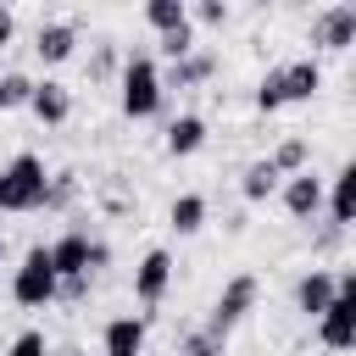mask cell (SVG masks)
Here are the masks:
<instances>
[{
    "mask_svg": "<svg viewBox=\"0 0 356 356\" xmlns=\"http://www.w3.org/2000/svg\"><path fill=\"white\" fill-rule=\"evenodd\" d=\"M278 195H284V211L295 217V222H312L317 211H323V178L306 167V172H295V178H284L278 184Z\"/></svg>",
    "mask_w": 356,
    "mask_h": 356,
    "instance_id": "9c48e42d",
    "label": "cell"
},
{
    "mask_svg": "<svg viewBox=\"0 0 356 356\" xmlns=\"http://www.w3.org/2000/svg\"><path fill=\"white\" fill-rule=\"evenodd\" d=\"M278 106H284V78H278V67H267L256 83V111H278Z\"/></svg>",
    "mask_w": 356,
    "mask_h": 356,
    "instance_id": "4316f807",
    "label": "cell"
},
{
    "mask_svg": "<svg viewBox=\"0 0 356 356\" xmlns=\"http://www.w3.org/2000/svg\"><path fill=\"white\" fill-rule=\"evenodd\" d=\"M167 156H195L200 145H206V117L200 111H178L172 122H167Z\"/></svg>",
    "mask_w": 356,
    "mask_h": 356,
    "instance_id": "e0dca14e",
    "label": "cell"
},
{
    "mask_svg": "<svg viewBox=\"0 0 356 356\" xmlns=\"http://www.w3.org/2000/svg\"><path fill=\"white\" fill-rule=\"evenodd\" d=\"M306 156H312V150H306V139H300V134H289V139H278V145H273V156H267V161H273V172H278V178H295V172H306Z\"/></svg>",
    "mask_w": 356,
    "mask_h": 356,
    "instance_id": "ffe728a7",
    "label": "cell"
},
{
    "mask_svg": "<svg viewBox=\"0 0 356 356\" xmlns=\"http://www.w3.org/2000/svg\"><path fill=\"white\" fill-rule=\"evenodd\" d=\"M95 356H100V350H95Z\"/></svg>",
    "mask_w": 356,
    "mask_h": 356,
    "instance_id": "e575fe53",
    "label": "cell"
},
{
    "mask_svg": "<svg viewBox=\"0 0 356 356\" xmlns=\"http://www.w3.org/2000/svg\"><path fill=\"white\" fill-rule=\"evenodd\" d=\"M117 67H122V56H117V44H111V39L89 50V83H106V78H111Z\"/></svg>",
    "mask_w": 356,
    "mask_h": 356,
    "instance_id": "484cf974",
    "label": "cell"
},
{
    "mask_svg": "<svg viewBox=\"0 0 356 356\" xmlns=\"http://www.w3.org/2000/svg\"><path fill=\"white\" fill-rule=\"evenodd\" d=\"M0 256H6V228H0Z\"/></svg>",
    "mask_w": 356,
    "mask_h": 356,
    "instance_id": "836d02e7",
    "label": "cell"
},
{
    "mask_svg": "<svg viewBox=\"0 0 356 356\" xmlns=\"http://www.w3.org/2000/svg\"><path fill=\"white\" fill-rule=\"evenodd\" d=\"M56 267H50V250L44 245H33L28 256H22V267L11 273V300L17 306H50L56 300Z\"/></svg>",
    "mask_w": 356,
    "mask_h": 356,
    "instance_id": "5b68a950",
    "label": "cell"
},
{
    "mask_svg": "<svg viewBox=\"0 0 356 356\" xmlns=\"http://www.w3.org/2000/svg\"><path fill=\"white\" fill-rule=\"evenodd\" d=\"M339 239H345V228H334V222H323V228H317V239H312V245H317V250H323V256H328V250H339Z\"/></svg>",
    "mask_w": 356,
    "mask_h": 356,
    "instance_id": "4dcf8cb0",
    "label": "cell"
},
{
    "mask_svg": "<svg viewBox=\"0 0 356 356\" xmlns=\"http://www.w3.org/2000/svg\"><path fill=\"white\" fill-rule=\"evenodd\" d=\"M44 250H50V267H56V278H83V273H89V234H83V228H67V234H56Z\"/></svg>",
    "mask_w": 356,
    "mask_h": 356,
    "instance_id": "8fae6325",
    "label": "cell"
},
{
    "mask_svg": "<svg viewBox=\"0 0 356 356\" xmlns=\"http://www.w3.org/2000/svg\"><path fill=\"white\" fill-rule=\"evenodd\" d=\"M106 261H111V245L106 239H89V273H100Z\"/></svg>",
    "mask_w": 356,
    "mask_h": 356,
    "instance_id": "1f68e13d",
    "label": "cell"
},
{
    "mask_svg": "<svg viewBox=\"0 0 356 356\" xmlns=\"http://www.w3.org/2000/svg\"><path fill=\"white\" fill-rule=\"evenodd\" d=\"M28 95H33V78L28 72H0V111L28 106Z\"/></svg>",
    "mask_w": 356,
    "mask_h": 356,
    "instance_id": "603a6c76",
    "label": "cell"
},
{
    "mask_svg": "<svg viewBox=\"0 0 356 356\" xmlns=\"http://www.w3.org/2000/svg\"><path fill=\"white\" fill-rule=\"evenodd\" d=\"M145 22L156 33H172V28L189 22V0H145Z\"/></svg>",
    "mask_w": 356,
    "mask_h": 356,
    "instance_id": "44dd1931",
    "label": "cell"
},
{
    "mask_svg": "<svg viewBox=\"0 0 356 356\" xmlns=\"http://www.w3.org/2000/svg\"><path fill=\"white\" fill-rule=\"evenodd\" d=\"M28 111H33L39 122H50V128H61V122L72 117V89H67V83H56V78H33V95H28Z\"/></svg>",
    "mask_w": 356,
    "mask_h": 356,
    "instance_id": "7c38bea8",
    "label": "cell"
},
{
    "mask_svg": "<svg viewBox=\"0 0 356 356\" xmlns=\"http://www.w3.org/2000/svg\"><path fill=\"white\" fill-rule=\"evenodd\" d=\"M72 50H78V28H72L67 17H50V22L33 28V56H39L44 67H61Z\"/></svg>",
    "mask_w": 356,
    "mask_h": 356,
    "instance_id": "30bf717a",
    "label": "cell"
},
{
    "mask_svg": "<svg viewBox=\"0 0 356 356\" xmlns=\"http://www.w3.org/2000/svg\"><path fill=\"white\" fill-rule=\"evenodd\" d=\"M312 44L317 50H350L356 44V0H334L312 17Z\"/></svg>",
    "mask_w": 356,
    "mask_h": 356,
    "instance_id": "8992f818",
    "label": "cell"
},
{
    "mask_svg": "<svg viewBox=\"0 0 356 356\" xmlns=\"http://www.w3.org/2000/svg\"><path fill=\"white\" fill-rule=\"evenodd\" d=\"M178 356H228V339H217V334L195 328V334H184V339H178Z\"/></svg>",
    "mask_w": 356,
    "mask_h": 356,
    "instance_id": "cb8c5ba5",
    "label": "cell"
},
{
    "mask_svg": "<svg viewBox=\"0 0 356 356\" xmlns=\"http://www.w3.org/2000/svg\"><path fill=\"white\" fill-rule=\"evenodd\" d=\"M323 206H328V222L334 228H350L356 222V167L350 161L334 172V184H323Z\"/></svg>",
    "mask_w": 356,
    "mask_h": 356,
    "instance_id": "4fadbf2b",
    "label": "cell"
},
{
    "mask_svg": "<svg viewBox=\"0 0 356 356\" xmlns=\"http://www.w3.org/2000/svg\"><path fill=\"white\" fill-rule=\"evenodd\" d=\"M167 228H172V234H200V228H206V195H195V189L178 195V200L167 206Z\"/></svg>",
    "mask_w": 356,
    "mask_h": 356,
    "instance_id": "d6986e66",
    "label": "cell"
},
{
    "mask_svg": "<svg viewBox=\"0 0 356 356\" xmlns=\"http://www.w3.org/2000/svg\"><path fill=\"white\" fill-rule=\"evenodd\" d=\"M83 295H89V273H83V278H61V284H56V300H83Z\"/></svg>",
    "mask_w": 356,
    "mask_h": 356,
    "instance_id": "f546056e",
    "label": "cell"
},
{
    "mask_svg": "<svg viewBox=\"0 0 356 356\" xmlns=\"http://www.w3.org/2000/svg\"><path fill=\"white\" fill-rule=\"evenodd\" d=\"M17 39V17H11V6H0V50Z\"/></svg>",
    "mask_w": 356,
    "mask_h": 356,
    "instance_id": "d6a6232c",
    "label": "cell"
},
{
    "mask_svg": "<svg viewBox=\"0 0 356 356\" xmlns=\"http://www.w3.org/2000/svg\"><path fill=\"white\" fill-rule=\"evenodd\" d=\"M256 295H261V284H256L250 273H234V278H228V284L217 289L211 312H206V334L228 339V334H234V323H245V317L256 312Z\"/></svg>",
    "mask_w": 356,
    "mask_h": 356,
    "instance_id": "277c9868",
    "label": "cell"
},
{
    "mask_svg": "<svg viewBox=\"0 0 356 356\" xmlns=\"http://www.w3.org/2000/svg\"><path fill=\"white\" fill-rule=\"evenodd\" d=\"M317 339H323V350H334V356H345V350L356 345V273H350V267H339V295H334L328 312L317 317Z\"/></svg>",
    "mask_w": 356,
    "mask_h": 356,
    "instance_id": "3957f363",
    "label": "cell"
},
{
    "mask_svg": "<svg viewBox=\"0 0 356 356\" xmlns=\"http://www.w3.org/2000/svg\"><path fill=\"white\" fill-rule=\"evenodd\" d=\"M44 184H50L44 156L17 150V156L0 167V211H39V206H44Z\"/></svg>",
    "mask_w": 356,
    "mask_h": 356,
    "instance_id": "6da1fadb",
    "label": "cell"
},
{
    "mask_svg": "<svg viewBox=\"0 0 356 356\" xmlns=\"http://www.w3.org/2000/svg\"><path fill=\"white\" fill-rule=\"evenodd\" d=\"M6 356H50V339H44L39 328H22V334L6 345Z\"/></svg>",
    "mask_w": 356,
    "mask_h": 356,
    "instance_id": "83f0119b",
    "label": "cell"
},
{
    "mask_svg": "<svg viewBox=\"0 0 356 356\" xmlns=\"http://www.w3.org/2000/svg\"><path fill=\"white\" fill-rule=\"evenodd\" d=\"M278 78H284V106H289V100H312V95L323 89V61H317V56L284 61V67H278Z\"/></svg>",
    "mask_w": 356,
    "mask_h": 356,
    "instance_id": "2e32d148",
    "label": "cell"
},
{
    "mask_svg": "<svg viewBox=\"0 0 356 356\" xmlns=\"http://www.w3.org/2000/svg\"><path fill=\"white\" fill-rule=\"evenodd\" d=\"M100 356H145V317H111L100 328Z\"/></svg>",
    "mask_w": 356,
    "mask_h": 356,
    "instance_id": "9a60e30c",
    "label": "cell"
},
{
    "mask_svg": "<svg viewBox=\"0 0 356 356\" xmlns=\"http://www.w3.org/2000/svg\"><path fill=\"white\" fill-rule=\"evenodd\" d=\"M334 295H339V273H334V267H306V273L295 278V312H300L306 323H317Z\"/></svg>",
    "mask_w": 356,
    "mask_h": 356,
    "instance_id": "52a82bcc",
    "label": "cell"
},
{
    "mask_svg": "<svg viewBox=\"0 0 356 356\" xmlns=\"http://www.w3.org/2000/svg\"><path fill=\"white\" fill-rule=\"evenodd\" d=\"M156 50H161L167 61L189 56V50H195V22H184V28H172V33H156Z\"/></svg>",
    "mask_w": 356,
    "mask_h": 356,
    "instance_id": "d4e9b609",
    "label": "cell"
},
{
    "mask_svg": "<svg viewBox=\"0 0 356 356\" xmlns=\"http://www.w3.org/2000/svg\"><path fill=\"white\" fill-rule=\"evenodd\" d=\"M161 67H156V56L150 50H128L122 56V117H134V122H145V117H156L161 111Z\"/></svg>",
    "mask_w": 356,
    "mask_h": 356,
    "instance_id": "7a4b0ae2",
    "label": "cell"
},
{
    "mask_svg": "<svg viewBox=\"0 0 356 356\" xmlns=\"http://www.w3.org/2000/svg\"><path fill=\"white\" fill-rule=\"evenodd\" d=\"M217 72V50H189V56H178L167 72H161V89H195V83H206Z\"/></svg>",
    "mask_w": 356,
    "mask_h": 356,
    "instance_id": "5bb4252c",
    "label": "cell"
},
{
    "mask_svg": "<svg viewBox=\"0 0 356 356\" xmlns=\"http://www.w3.org/2000/svg\"><path fill=\"white\" fill-rule=\"evenodd\" d=\"M167 289H172V256L156 245V250H145L139 267H134V300H139V306H161Z\"/></svg>",
    "mask_w": 356,
    "mask_h": 356,
    "instance_id": "ba28073f",
    "label": "cell"
},
{
    "mask_svg": "<svg viewBox=\"0 0 356 356\" xmlns=\"http://www.w3.org/2000/svg\"><path fill=\"white\" fill-rule=\"evenodd\" d=\"M72 200H78V172H72V167L50 172V184H44V206H39V211H67Z\"/></svg>",
    "mask_w": 356,
    "mask_h": 356,
    "instance_id": "7402d4cb",
    "label": "cell"
},
{
    "mask_svg": "<svg viewBox=\"0 0 356 356\" xmlns=\"http://www.w3.org/2000/svg\"><path fill=\"white\" fill-rule=\"evenodd\" d=\"M189 22L222 28V22H228V0H195V6H189Z\"/></svg>",
    "mask_w": 356,
    "mask_h": 356,
    "instance_id": "f1b7e54d",
    "label": "cell"
},
{
    "mask_svg": "<svg viewBox=\"0 0 356 356\" xmlns=\"http://www.w3.org/2000/svg\"><path fill=\"white\" fill-rule=\"evenodd\" d=\"M278 184H284V178H278V172H273V161L261 156V161H250V167H245L239 195H245L250 206H261V200H273V195H278Z\"/></svg>",
    "mask_w": 356,
    "mask_h": 356,
    "instance_id": "ac0fdd59",
    "label": "cell"
}]
</instances>
